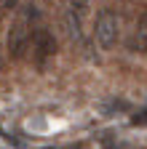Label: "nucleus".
I'll use <instances>...</instances> for the list:
<instances>
[{"instance_id": "obj_1", "label": "nucleus", "mask_w": 147, "mask_h": 149, "mask_svg": "<svg viewBox=\"0 0 147 149\" xmlns=\"http://www.w3.org/2000/svg\"><path fill=\"white\" fill-rule=\"evenodd\" d=\"M120 37V16L113 8H102L94 19V40L99 43V48L110 51Z\"/></svg>"}, {"instance_id": "obj_2", "label": "nucleus", "mask_w": 147, "mask_h": 149, "mask_svg": "<svg viewBox=\"0 0 147 149\" xmlns=\"http://www.w3.org/2000/svg\"><path fill=\"white\" fill-rule=\"evenodd\" d=\"M30 19L24 16V13H19V19L11 24V29H8V56L11 59H24V53H27V48H30V37H32V29H30Z\"/></svg>"}, {"instance_id": "obj_3", "label": "nucleus", "mask_w": 147, "mask_h": 149, "mask_svg": "<svg viewBox=\"0 0 147 149\" xmlns=\"http://www.w3.org/2000/svg\"><path fill=\"white\" fill-rule=\"evenodd\" d=\"M30 43H32V61L38 69H46L48 61L56 56V40H53V35L48 29H35L32 37H30Z\"/></svg>"}, {"instance_id": "obj_4", "label": "nucleus", "mask_w": 147, "mask_h": 149, "mask_svg": "<svg viewBox=\"0 0 147 149\" xmlns=\"http://www.w3.org/2000/svg\"><path fill=\"white\" fill-rule=\"evenodd\" d=\"M126 45H128V51H131V53H144V51H147V11L136 19L134 32L128 35Z\"/></svg>"}, {"instance_id": "obj_5", "label": "nucleus", "mask_w": 147, "mask_h": 149, "mask_svg": "<svg viewBox=\"0 0 147 149\" xmlns=\"http://www.w3.org/2000/svg\"><path fill=\"white\" fill-rule=\"evenodd\" d=\"M62 6H64V13L83 19L86 11H88V0H62Z\"/></svg>"}, {"instance_id": "obj_6", "label": "nucleus", "mask_w": 147, "mask_h": 149, "mask_svg": "<svg viewBox=\"0 0 147 149\" xmlns=\"http://www.w3.org/2000/svg\"><path fill=\"white\" fill-rule=\"evenodd\" d=\"M131 125H147V107H144V109H139L136 115L131 117Z\"/></svg>"}, {"instance_id": "obj_7", "label": "nucleus", "mask_w": 147, "mask_h": 149, "mask_svg": "<svg viewBox=\"0 0 147 149\" xmlns=\"http://www.w3.org/2000/svg\"><path fill=\"white\" fill-rule=\"evenodd\" d=\"M19 6V0H6V8H16Z\"/></svg>"}, {"instance_id": "obj_8", "label": "nucleus", "mask_w": 147, "mask_h": 149, "mask_svg": "<svg viewBox=\"0 0 147 149\" xmlns=\"http://www.w3.org/2000/svg\"><path fill=\"white\" fill-rule=\"evenodd\" d=\"M3 64H6V59H3V53H0V69H3Z\"/></svg>"}, {"instance_id": "obj_9", "label": "nucleus", "mask_w": 147, "mask_h": 149, "mask_svg": "<svg viewBox=\"0 0 147 149\" xmlns=\"http://www.w3.org/2000/svg\"><path fill=\"white\" fill-rule=\"evenodd\" d=\"M48 149H51V146H48Z\"/></svg>"}]
</instances>
